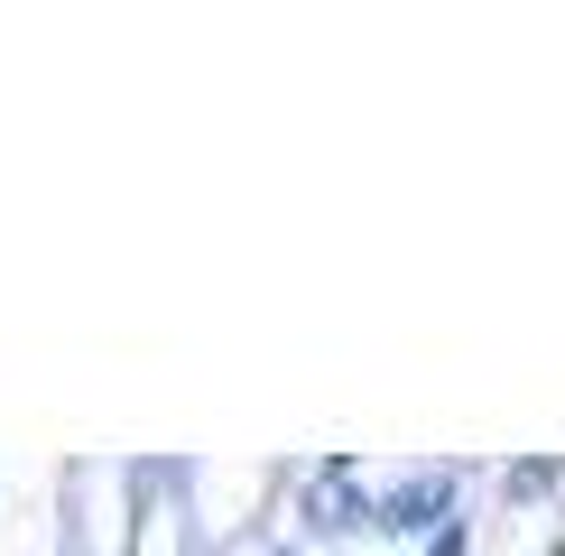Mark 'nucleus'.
<instances>
[{"mask_svg": "<svg viewBox=\"0 0 565 556\" xmlns=\"http://www.w3.org/2000/svg\"><path fill=\"white\" fill-rule=\"evenodd\" d=\"M316 520H324V528H352V520H362V473H352V463H324V473H316Z\"/></svg>", "mask_w": 565, "mask_h": 556, "instance_id": "nucleus-2", "label": "nucleus"}, {"mask_svg": "<svg viewBox=\"0 0 565 556\" xmlns=\"http://www.w3.org/2000/svg\"><path fill=\"white\" fill-rule=\"evenodd\" d=\"M445 510H455V473H417L408 492H390L371 520H381V528H436Z\"/></svg>", "mask_w": 565, "mask_h": 556, "instance_id": "nucleus-1", "label": "nucleus"}, {"mask_svg": "<svg viewBox=\"0 0 565 556\" xmlns=\"http://www.w3.org/2000/svg\"><path fill=\"white\" fill-rule=\"evenodd\" d=\"M427 556H463V528H436V547Z\"/></svg>", "mask_w": 565, "mask_h": 556, "instance_id": "nucleus-3", "label": "nucleus"}]
</instances>
